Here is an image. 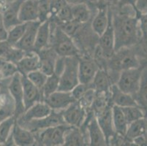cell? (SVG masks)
<instances>
[{"instance_id":"603a6c76","label":"cell","mask_w":147,"mask_h":146,"mask_svg":"<svg viewBox=\"0 0 147 146\" xmlns=\"http://www.w3.org/2000/svg\"><path fill=\"white\" fill-rule=\"evenodd\" d=\"M18 72L22 75L29 74L32 71L39 69L40 57L38 53L34 51L27 52L16 64Z\"/></svg>"},{"instance_id":"277c9868","label":"cell","mask_w":147,"mask_h":146,"mask_svg":"<svg viewBox=\"0 0 147 146\" xmlns=\"http://www.w3.org/2000/svg\"><path fill=\"white\" fill-rule=\"evenodd\" d=\"M109 59L111 70L119 73L125 69L138 67L141 65L135 51L129 47H124L116 50Z\"/></svg>"},{"instance_id":"f35d334b","label":"cell","mask_w":147,"mask_h":146,"mask_svg":"<svg viewBox=\"0 0 147 146\" xmlns=\"http://www.w3.org/2000/svg\"><path fill=\"white\" fill-rule=\"evenodd\" d=\"M73 19L71 7L68 5H66L65 7L61 8L55 17H53V18L50 20L55 21L57 25L60 26L61 24H65V23L71 21Z\"/></svg>"},{"instance_id":"db71d44e","label":"cell","mask_w":147,"mask_h":146,"mask_svg":"<svg viewBox=\"0 0 147 146\" xmlns=\"http://www.w3.org/2000/svg\"><path fill=\"white\" fill-rule=\"evenodd\" d=\"M86 2H89V3H93V2H95L97 0H85Z\"/></svg>"},{"instance_id":"44dd1931","label":"cell","mask_w":147,"mask_h":146,"mask_svg":"<svg viewBox=\"0 0 147 146\" xmlns=\"http://www.w3.org/2000/svg\"><path fill=\"white\" fill-rule=\"evenodd\" d=\"M40 57V70L42 71L46 75L53 74L55 68L58 55L51 46L45 48L38 52Z\"/></svg>"},{"instance_id":"60d3db41","label":"cell","mask_w":147,"mask_h":146,"mask_svg":"<svg viewBox=\"0 0 147 146\" xmlns=\"http://www.w3.org/2000/svg\"><path fill=\"white\" fill-rule=\"evenodd\" d=\"M37 5L40 22L50 19V0H37Z\"/></svg>"},{"instance_id":"d6a6232c","label":"cell","mask_w":147,"mask_h":146,"mask_svg":"<svg viewBox=\"0 0 147 146\" xmlns=\"http://www.w3.org/2000/svg\"><path fill=\"white\" fill-rule=\"evenodd\" d=\"M70 7L73 20L81 24H84L91 19L92 10L87 5V2H83Z\"/></svg>"},{"instance_id":"4dcf8cb0","label":"cell","mask_w":147,"mask_h":146,"mask_svg":"<svg viewBox=\"0 0 147 146\" xmlns=\"http://www.w3.org/2000/svg\"><path fill=\"white\" fill-rule=\"evenodd\" d=\"M147 129V120L146 118L138 119L128 124L125 137L133 143V140L136 137L146 135Z\"/></svg>"},{"instance_id":"4316f807","label":"cell","mask_w":147,"mask_h":146,"mask_svg":"<svg viewBox=\"0 0 147 146\" xmlns=\"http://www.w3.org/2000/svg\"><path fill=\"white\" fill-rule=\"evenodd\" d=\"M111 78L106 69H99L94 79L91 83V86L96 93H110V88L112 85Z\"/></svg>"},{"instance_id":"e0dca14e","label":"cell","mask_w":147,"mask_h":146,"mask_svg":"<svg viewBox=\"0 0 147 146\" xmlns=\"http://www.w3.org/2000/svg\"><path fill=\"white\" fill-rule=\"evenodd\" d=\"M22 84L25 110L37 102L43 101L42 91L31 83L25 75H22Z\"/></svg>"},{"instance_id":"484cf974","label":"cell","mask_w":147,"mask_h":146,"mask_svg":"<svg viewBox=\"0 0 147 146\" xmlns=\"http://www.w3.org/2000/svg\"><path fill=\"white\" fill-rule=\"evenodd\" d=\"M51 40V22L50 20L40 23L34 43V51L38 53L41 50L50 46Z\"/></svg>"},{"instance_id":"8d00e7d4","label":"cell","mask_w":147,"mask_h":146,"mask_svg":"<svg viewBox=\"0 0 147 146\" xmlns=\"http://www.w3.org/2000/svg\"><path fill=\"white\" fill-rule=\"evenodd\" d=\"M26 25H27V23H21L7 30V41L11 45H16V44L21 40L24 34Z\"/></svg>"},{"instance_id":"4fadbf2b","label":"cell","mask_w":147,"mask_h":146,"mask_svg":"<svg viewBox=\"0 0 147 146\" xmlns=\"http://www.w3.org/2000/svg\"><path fill=\"white\" fill-rule=\"evenodd\" d=\"M99 65L94 59L87 56L79 57L78 62V79L79 83L91 84L96 73L98 71Z\"/></svg>"},{"instance_id":"816d5d0a","label":"cell","mask_w":147,"mask_h":146,"mask_svg":"<svg viewBox=\"0 0 147 146\" xmlns=\"http://www.w3.org/2000/svg\"><path fill=\"white\" fill-rule=\"evenodd\" d=\"M65 2L69 6H73V5H78V4L85 2V0H65Z\"/></svg>"},{"instance_id":"8fae6325","label":"cell","mask_w":147,"mask_h":146,"mask_svg":"<svg viewBox=\"0 0 147 146\" xmlns=\"http://www.w3.org/2000/svg\"><path fill=\"white\" fill-rule=\"evenodd\" d=\"M88 110L81 107L78 102L75 101L61 111L65 124L70 126L80 127L84 124L87 116Z\"/></svg>"},{"instance_id":"d590c367","label":"cell","mask_w":147,"mask_h":146,"mask_svg":"<svg viewBox=\"0 0 147 146\" xmlns=\"http://www.w3.org/2000/svg\"><path fill=\"white\" fill-rule=\"evenodd\" d=\"M121 108L122 110L123 113L125 115V117L128 124L133 122L135 120L144 118L146 117L145 111L138 105L124 107V108Z\"/></svg>"},{"instance_id":"9a60e30c","label":"cell","mask_w":147,"mask_h":146,"mask_svg":"<svg viewBox=\"0 0 147 146\" xmlns=\"http://www.w3.org/2000/svg\"><path fill=\"white\" fill-rule=\"evenodd\" d=\"M52 110L44 101H40L28 108L21 116L16 118L18 124L27 122L32 120L40 119L46 117L51 112Z\"/></svg>"},{"instance_id":"f5cc1de1","label":"cell","mask_w":147,"mask_h":146,"mask_svg":"<svg viewBox=\"0 0 147 146\" xmlns=\"http://www.w3.org/2000/svg\"><path fill=\"white\" fill-rule=\"evenodd\" d=\"M108 3L113 4V5H117L119 0H106Z\"/></svg>"},{"instance_id":"1f68e13d","label":"cell","mask_w":147,"mask_h":146,"mask_svg":"<svg viewBox=\"0 0 147 146\" xmlns=\"http://www.w3.org/2000/svg\"><path fill=\"white\" fill-rule=\"evenodd\" d=\"M112 118L115 132L118 135L125 136L128 124L120 107L114 104L112 106Z\"/></svg>"},{"instance_id":"83f0119b","label":"cell","mask_w":147,"mask_h":146,"mask_svg":"<svg viewBox=\"0 0 147 146\" xmlns=\"http://www.w3.org/2000/svg\"><path fill=\"white\" fill-rule=\"evenodd\" d=\"M26 52L9 43L6 40L0 41V58L16 64Z\"/></svg>"},{"instance_id":"3957f363","label":"cell","mask_w":147,"mask_h":146,"mask_svg":"<svg viewBox=\"0 0 147 146\" xmlns=\"http://www.w3.org/2000/svg\"><path fill=\"white\" fill-rule=\"evenodd\" d=\"M78 62L79 56L65 57V66L59 77V91L71 92L79 83Z\"/></svg>"},{"instance_id":"6da1fadb","label":"cell","mask_w":147,"mask_h":146,"mask_svg":"<svg viewBox=\"0 0 147 146\" xmlns=\"http://www.w3.org/2000/svg\"><path fill=\"white\" fill-rule=\"evenodd\" d=\"M113 24L115 51L124 47L132 46L137 42L141 35V32L138 18L136 15L123 11L113 14Z\"/></svg>"},{"instance_id":"7dc6e473","label":"cell","mask_w":147,"mask_h":146,"mask_svg":"<svg viewBox=\"0 0 147 146\" xmlns=\"http://www.w3.org/2000/svg\"><path fill=\"white\" fill-rule=\"evenodd\" d=\"M136 3H137V0H119L117 5H118L119 8L127 6L133 8L136 13V16H137L138 12L137 8H136Z\"/></svg>"},{"instance_id":"30bf717a","label":"cell","mask_w":147,"mask_h":146,"mask_svg":"<svg viewBox=\"0 0 147 146\" xmlns=\"http://www.w3.org/2000/svg\"><path fill=\"white\" fill-rule=\"evenodd\" d=\"M97 11L92 21V29L94 34L100 37L102 34L108 26L110 18L111 7L106 0H97Z\"/></svg>"},{"instance_id":"ab89813d","label":"cell","mask_w":147,"mask_h":146,"mask_svg":"<svg viewBox=\"0 0 147 146\" xmlns=\"http://www.w3.org/2000/svg\"><path fill=\"white\" fill-rule=\"evenodd\" d=\"M26 77L29 79L31 83H32L35 86L41 90L47 80L48 75H46L40 69H37L29 72V74L26 75Z\"/></svg>"},{"instance_id":"c3c4849f","label":"cell","mask_w":147,"mask_h":146,"mask_svg":"<svg viewBox=\"0 0 147 146\" xmlns=\"http://www.w3.org/2000/svg\"><path fill=\"white\" fill-rule=\"evenodd\" d=\"M137 8V17L138 18L140 15L147 11V0H137L136 3Z\"/></svg>"},{"instance_id":"8992f818","label":"cell","mask_w":147,"mask_h":146,"mask_svg":"<svg viewBox=\"0 0 147 146\" xmlns=\"http://www.w3.org/2000/svg\"><path fill=\"white\" fill-rule=\"evenodd\" d=\"M145 65L125 69L120 72L116 84L122 92L134 95L138 92L141 83L142 72Z\"/></svg>"},{"instance_id":"11a10c76","label":"cell","mask_w":147,"mask_h":146,"mask_svg":"<svg viewBox=\"0 0 147 146\" xmlns=\"http://www.w3.org/2000/svg\"><path fill=\"white\" fill-rule=\"evenodd\" d=\"M6 1L7 2H12V1H13V0H6Z\"/></svg>"},{"instance_id":"2e32d148","label":"cell","mask_w":147,"mask_h":146,"mask_svg":"<svg viewBox=\"0 0 147 146\" xmlns=\"http://www.w3.org/2000/svg\"><path fill=\"white\" fill-rule=\"evenodd\" d=\"M40 24V22L39 21L27 23L24 34L21 40L14 46L24 50L26 53L34 51L36 35H37V29Z\"/></svg>"},{"instance_id":"f6af8a7d","label":"cell","mask_w":147,"mask_h":146,"mask_svg":"<svg viewBox=\"0 0 147 146\" xmlns=\"http://www.w3.org/2000/svg\"><path fill=\"white\" fill-rule=\"evenodd\" d=\"M138 20L141 35L145 44L147 45V11L141 13L138 17Z\"/></svg>"},{"instance_id":"ac0fdd59","label":"cell","mask_w":147,"mask_h":146,"mask_svg":"<svg viewBox=\"0 0 147 146\" xmlns=\"http://www.w3.org/2000/svg\"><path fill=\"white\" fill-rule=\"evenodd\" d=\"M11 137L15 145L31 146L36 145L35 135L32 132L20 125L16 120L11 132Z\"/></svg>"},{"instance_id":"5bb4252c","label":"cell","mask_w":147,"mask_h":146,"mask_svg":"<svg viewBox=\"0 0 147 146\" xmlns=\"http://www.w3.org/2000/svg\"><path fill=\"white\" fill-rule=\"evenodd\" d=\"M43 101L52 110L62 111L75 102L70 92L57 91L44 98Z\"/></svg>"},{"instance_id":"f546056e","label":"cell","mask_w":147,"mask_h":146,"mask_svg":"<svg viewBox=\"0 0 147 146\" xmlns=\"http://www.w3.org/2000/svg\"><path fill=\"white\" fill-rule=\"evenodd\" d=\"M136 103L146 112H147V65H145L142 72L141 83L138 92L133 95Z\"/></svg>"},{"instance_id":"52a82bcc","label":"cell","mask_w":147,"mask_h":146,"mask_svg":"<svg viewBox=\"0 0 147 146\" xmlns=\"http://www.w3.org/2000/svg\"><path fill=\"white\" fill-rule=\"evenodd\" d=\"M80 128L87 137L89 145L94 146L107 145L105 135L99 126L94 112L92 110L91 112H88L86 120Z\"/></svg>"},{"instance_id":"9c48e42d","label":"cell","mask_w":147,"mask_h":146,"mask_svg":"<svg viewBox=\"0 0 147 146\" xmlns=\"http://www.w3.org/2000/svg\"><path fill=\"white\" fill-rule=\"evenodd\" d=\"M19 124L34 133V132L42 130L44 129L49 128V127L65 124V122L62 117L61 111L52 110L50 114L46 117L37 119V120H30V121Z\"/></svg>"},{"instance_id":"f907efd6","label":"cell","mask_w":147,"mask_h":146,"mask_svg":"<svg viewBox=\"0 0 147 146\" xmlns=\"http://www.w3.org/2000/svg\"><path fill=\"white\" fill-rule=\"evenodd\" d=\"M133 143L135 145H147V138L146 135H142L133 140Z\"/></svg>"},{"instance_id":"b9f144b4","label":"cell","mask_w":147,"mask_h":146,"mask_svg":"<svg viewBox=\"0 0 147 146\" xmlns=\"http://www.w3.org/2000/svg\"><path fill=\"white\" fill-rule=\"evenodd\" d=\"M95 91L92 88H90L86 91V93L83 95L82 97L77 102H78L81 107L88 110L90 109L92 104H93V102L95 98Z\"/></svg>"},{"instance_id":"f1b7e54d","label":"cell","mask_w":147,"mask_h":146,"mask_svg":"<svg viewBox=\"0 0 147 146\" xmlns=\"http://www.w3.org/2000/svg\"><path fill=\"white\" fill-rule=\"evenodd\" d=\"M86 145H89L87 137L81 129L69 126L65 133L64 145L78 146Z\"/></svg>"},{"instance_id":"7a4b0ae2","label":"cell","mask_w":147,"mask_h":146,"mask_svg":"<svg viewBox=\"0 0 147 146\" xmlns=\"http://www.w3.org/2000/svg\"><path fill=\"white\" fill-rule=\"evenodd\" d=\"M50 46L53 48L59 56L61 57L78 56L79 55V49L76 42L58 25H56L53 29L51 26Z\"/></svg>"},{"instance_id":"7bdbcfd3","label":"cell","mask_w":147,"mask_h":146,"mask_svg":"<svg viewBox=\"0 0 147 146\" xmlns=\"http://www.w3.org/2000/svg\"><path fill=\"white\" fill-rule=\"evenodd\" d=\"M82 25L81 24L78 23V21H75V20H71V21H68L64 24H61L59 26L61 29L65 33H66L67 35L73 37L76 35V33L79 31L81 29V26Z\"/></svg>"},{"instance_id":"7c38bea8","label":"cell","mask_w":147,"mask_h":146,"mask_svg":"<svg viewBox=\"0 0 147 146\" xmlns=\"http://www.w3.org/2000/svg\"><path fill=\"white\" fill-rule=\"evenodd\" d=\"M98 45L106 59H110L115 51V36L113 24V13L111 9L110 18L105 32L99 37Z\"/></svg>"},{"instance_id":"7402d4cb","label":"cell","mask_w":147,"mask_h":146,"mask_svg":"<svg viewBox=\"0 0 147 146\" xmlns=\"http://www.w3.org/2000/svg\"><path fill=\"white\" fill-rule=\"evenodd\" d=\"M15 116V103L7 86L0 85V122Z\"/></svg>"},{"instance_id":"ba28073f","label":"cell","mask_w":147,"mask_h":146,"mask_svg":"<svg viewBox=\"0 0 147 146\" xmlns=\"http://www.w3.org/2000/svg\"><path fill=\"white\" fill-rule=\"evenodd\" d=\"M7 88L15 103L14 116L16 118H18L25 111V107L24 104L22 75L20 72H16L10 79Z\"/></svg>"},{"instance_id":"d6986e66","label":"cell","mask_w":147,"mask_h":146,"mask_svg":"<svg viewBox=\"0 0 147 146\" xmlns=\"http://www.w3.org/2000/svg\"><path fill=\"white\" fill-rule=\"evenodd\" d=\"M24 0H13L8 2L6 7L2 12V18L7 30H9L13 26L21 24L19 20V10Z\"/></svg>"},{"instance_id":"ee69618b","label":"cell","mask_w":147,"mask_h":146,"mask_svg":"<svg viewBox=\"0 0 147 146\" xmlns=\"http://www.w3.org/2000/svg\"><path fill=\"white\" fill-rule=\"evenodd\" d=\"M92 88L91 86V84H84V83H79L78 85L75 86L74 88L72 89L71 94L73 96V100L75 101H78L83 96V95L86 93V91L89 89V88Z\"/></svg>"},{"instance_id":"e575fe53","label":"cell","mask_w":147,"mask_h":146,"mask_svg":"<svg viewBox=\"0 0 147 146\" xmlns=\"http://www.w3.org/2000/svg\"><path fill=\"white\" fill-rule=\"evenodd\" d=\"M59 77L60 76L54 72L53 74L48 76L47 80L41 89L42 96H43V100L49 95L58 91L59 85Z\"/></svg>"},{"instance_id":"9f6ffc18","label":"cell","mask_w":147,"mask_h":146,"mask_svg":"<svg viewBox=\"0 0 147 146\" xmlns=\"http://www.w3.org/2000/svg\"><path fill=\"white\" fill-rule=\"evenodd\" d=\"M146 120H147V118H146ZM146 138H147V129H146Z\"/></svg>"},{"instance_id":"5b68a950","label":"cell","mask_w":147,"mask_h":146,"mask_svg":"<svg viewBox=\"0 0 147 146\" xmlns=\"http://www.w3.org/2000/svg\"><path fill=\"white\" fill-rule=\"evenodd\" d=\"M69 127L66 124H61L34 132L36 144L46 146L64 145L65 135Z\"/></svg>"},{"instance_id":"836d02e7","label":"cell","mask_w":147,"mask_h":146,"mask_svg":"<svg viewBox=\"0 0 147 146\" xmlns=\"http://www.w3.org/2000/svg\"><path fill=\"white\" fill-rule=\"evenodd\" d=\"M16 120L15 116H12L0 122V145H5L10 137Z\"/></svg>"},{"instance_id":"d4e9b609","label":"cell","mask_w":147,"mask_h":146,"mask_svg":"<svg viewBox=\"0 0 147 146\" xmlns=\"http://www.w3.org/2000/svg\"><path fill=\"white\" fill-rule=\"evenodd\" d=\"M18 17L21 23L39 21L37 0H24L20 7Z\"/></svg>"},{"instance_id":"681fc988","label":"cell","mask_w":147,"mask_h":146,"mask_svg":"<svg viewBox=\"0 0 147 146\" xmlns=\"http://www.w3.org/2000/svg\"><path fill=\"white\" fill-rule=\"evenodd\" d=\"M7 35V30L5 28L2 13H0V41L6 40Z\"/></svg>"},{"instance_id":"ffe728a7","label":"cell","mask_w":147,"mask_h":146,"mask_svg":"<svg viewBox=\"0 0 147 146\" xmlns=\"http://www.w3.org/2000/svg\"><path fill=\"white\" fill-rule=\"evenodd\" d=\"M112 106L113 105H108L103 110L95 114L99 126L105 137L107 145H108L110 139L116 134L112 118Z\"/></svg>"},{"instance_id":"bcb514c9","label":"cell","mask_w":147,"mask_h":146,"mask_svg":"<svg viewBox=\"0 0 147 146\" xmlns=\"http://www.w3.org/2000/svg\"><path fill=\"white\" fill-rule=\"evenodd\" d=\"M66 5L67 4L65 0H50V19L55 17L61 8Z\"/></svg>"},{"instance_id":"cb8c5ba5","label":"cell","mask_w":147,"mask_h":146,"mask_svg":"<svg viewBox=\"0 0 147 146\" xmlns=\"http://www.w3.org/2000/svg\"><path fill=\"white\" fill-rule=\"evenodd\" d=\"M110 100L113 105H117L120 108L138 105L133 95L122 92L116 83L112 84L111 86Z\"/></svg>"},{"instance_id":"74e56055","label":"cell","mask_w":147,"mask_h":146,"mask_svg":"<svg viewBox=\"0 0 147 146\" xmlns=\"http://www.w3.org/2000/svg\"><path fill=\"white\" fill-rule=\"evenodd\" d=\"M18 72L16 64L0 58V80L10 79Z\"/></svg>"}]
</instances>
